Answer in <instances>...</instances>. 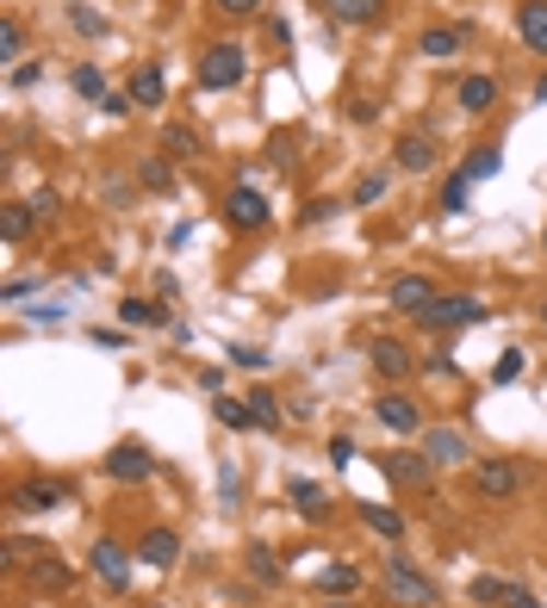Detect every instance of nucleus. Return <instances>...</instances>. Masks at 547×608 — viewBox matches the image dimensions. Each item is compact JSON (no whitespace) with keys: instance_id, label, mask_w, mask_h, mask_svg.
I'll use <instances>...</instances> for the list:
<instances>
[{"instance_id":"obj_15","label":"nucleus","mask_w":547,"mask_h":608,"mask_svg":"<svg viewBox=\"0 0 547 608\" xmlns=\"http://www.w3.org/2000/svg\"><path fill=\"white\" fill-rule=\"evenodd\" d=\"M62 496H69L62 484H38V478H25L20 491H13V510H20V515H44V510H57Z\"/></svg>"},{"instance_id":"obj_1","label":"nucleus","mask_w":547,"mask_h":608,"mask_svg":"<svg viewBox=\"0 0 547 608\" xmlns=\"http://www.w3.org/2000/svg\"><path fill=\"white\" fill-rule=\"evenodd\" d=\"M380 584H386L392 603H405V608H435V603H442V589H435L423 571L410 565L405 552H386V565H380Z\"/></svg>"},{"instance_id":"obj_29","label":"nucleus","mask_w":547,"mask_h":608,"mask_svg":"<svg viewBox=\"0 0 547 608\" xmlns=\"http://www.w3.org/2000/svg\"><path fill=\"white\" fill-rule=\"evenodd\" d=\"M69 81H75V94H81V100H94V106H106V75H100L94 62H81V69H75Z\"/></svg>"},{"instance_id":"obj_38","label":"nucleus","mask_w":547,"mask_h":608,"mask_svg":"<svg viewBox=\"0 0 547 608\" xmlns=\"http://www.w3.org/2000/svg\"><path fill=\"white\" fill-rule=\"evenodd\" d=\"M25 206L38 211V224H50V218H57V211H62V199H57V192H50V187H38V192H32V199H25Z\"/></svg>"},{"instance_id":"obj_32","label":"nucleus","mask_w":547,"mask_h":608,"mask_svg":"<svg viewBox=\"0 0 547 608\" xmlns=\"http://www.w3.org/2000/svg\"><path fill=\"white\" fill-rule=\"evenodd\" d=\"M69 25H75L81 38H106V20H100L88 0H75V7H69Z\"/></svg>"},{"instance_id":"obj_11","label":"nucleus","mask_w":547,"mask_h":608,"mask_svg":"<svg viewBox=\"0 0 547 608\" xmlns=\"http://www.w3.org/2000/svg\"><path fill=\"white\" fill-rule=\"evenodd\" d=\"M392 155H398V168H405V174H430L442 150H435V137H430V131H405L398 143H392Z\"/></svg>"},{"instance_id":"obj_43","label":"nucleus","mask_w":547,"mask_h":608,"mask_svg":"<svg viewBox=\"0 0 547 608\" xmlns=\"http://www.w3.org/2000/svg\"><path fill=\"white\" fill-rule=\"evenodd\" d=\"M25 292H38V280H7L0 285V304H20Z\"/></svg>"},{"instance_id":"obj_9","label":"nucleus","mask_w":547,"mask_h":608,"mask_svg":"<svg viewBox=\"0 0 547 608\" xmlns=\"http://www.w3.org/2000/svg\"><path fill=\"white\" fill-rule=\"evenodd\" d=\"M417 447H423L430 466H467V435H461V429H423Z\"/></svg>"},{"instance_id":"obj_5","label":"nucleus","mask_w":547,"mask_h":608,"mask_svg":"<svg viewBox=\"0 0 547 608\" xmlns=\"http://www.w3.org/2000/svg\"><path fill=\"white\" fill-rule=\"evenodd\" d=\"M106 478H118V484H150V478H156V454H150L143 441H118L113 454H106Z\"/></svg>"},{"instance_id":"obj_23","label":"nucleus","mask_w":547,"mask_h":608,"mask_svg":"<svg viewBox=\"0 0 547 608\" xmlns=\"http://www.w3.org/2000/svg\"><path fill=\"white\" fill-rule=\"evenodd\" d=\"M498 168H504V155H498V143H479V150H467V162H461V174H467L473 187H479V180H491Z\"/></svg>"},{"instance_id":"obj_16","label":"nucleus","mask_w":547,"mask_h":608,"mask_svg":"<svg viewBox=\"0 0 547 608\" xmlns=\"http://www.w3.org/2000/svg\"><path fill=\"white\" fill-rule=\"evenodd\" d=\"M516 32H523L528 50L547 57V0H523V7H516Z\"/></svg>"},{"instance_id":"obj_28","label":"nucleus","mask_w":547,"mask_h":608,"mask_svg":"<svg viewBox=\"0 0 547 608\" xmlns=\"http://www.w3.org/2000/svg\"><path fill=\"white\" fill-rule=\"evenodd\" d=\"M38 224V211L32 206H7L0 211V236H7V243H25V230Z\"/></svg>"},{"instance_id":"obj_37","label":"nucleus","mask_w":547,"mask_h":608,"mask_svg":"<svg viewBox=\"0 0 547 608\" xmlns=\"http://www.w3.org/2000/svg\"><path fill=\"white\" fill-rule=\"evenodd\" d=\"M516 379H523V354H516V348H510L504 361L491 366V385H516Z\"/></svg>"},{"instance_id":"obj_45","label":"nucleus","mask_w":547,"mask_h":608,"mask_svg":"<svg viewBox=\"0 0 547 608\" xmlns=\"http://www.w3.org/2000/svg\"><path fill=\"white\" fill-rule=\"evenodd\" d=\"M354 454H361V447H354L349 435H336V441H330V466H349Z\"/></svg>"},{"instance_id":"obj_42","label":"nucleus","mask_w":547,"mask_h":608,"mask_svg":"<svg viewBox=\"0 0 547 608\" xmlns=\"http://www.w3.org/2000/svg\"><path fill=\"white\" fill-rule=\"evenodd\" d=\"M231 366H249V373H261V366H268V354H261V348H231Z\"/></svg>"},{"instance_id":"obj_20","label":"nucleus","mask_w":547,"mask_h":608,"mask_svg":"<svg viewBox=\"0 0 547 608\" xmlns=\"http://www.w3.org/2000/svg\"><path fill=\"white\" fill-rule=\"evenodd\" d=\"M137 552H143V565L168 571V565H175V552H181V540H175V534H168V528H150V534H143V547H137Z\"/></svg>"},{"instance_id":"obj_8","label":"nucleus","mask_w":547,"mask_h":608,"mask_svg":"<svg viewBox=\"0 0 547 608\" xmlns=\"http://www.w3.org/2000/svg\"><path fill=\"white\" fill-rule=\"evenodd\" d=\"M368 361H373V373H380V379H410V373H417V354H410L405 342H392V336H373V342H368Z\"/></svg>"},{"instance_id":"obj_36","label":"nucleus","mask_w":547,"mask_h":608,"mask_svg":"<svg viewBox=\"0 0 547 608\" xmlns=\"http://www.w3.org/2000/svg\"><path fill=\"white\" fill-rule=\"evenodd\" d=\"M32 577H38V584H50V589H69V565H57V559H38V565H32Z\"/></svg>"},{"instance_id":"obj_26","label":"nucleus","mask_w":547,"mask_h":608,"mask_svg":"<svg viewBox=\"0 0 547 608\" xmlns=\"http://www.w3.org/2000/svg\"><path fill=\"white\" fill-rule=\"evenodd\" d=\"M510 596H516V584H504V577H473V603H486V608H510Z\"/></svg>"},{"instance_id":"obj_19","label":"nucleus","mask_w":547,"mask_h":608,"mask_svg":"<svg viewBox=\"0 0 547 608\" xmlns=\"http://www.w3.org/2000/svg\"><path fill=\"white\" fill-rule=\"evenodd\" d=\"M125 94H131L137 106H162V94H168V81H162V69H156V62H143V69L131 75V87H125Z\"/></svg>"},{"instance_id":"obj_34","label":"nucleus","mask_w":547,"mask_h":608,"mask_svg":"<svg viewBox=\"0 0 547 608\" xmlns=\"http://www.w3.org/2000/svg\"><path fill=\"white\" fill-rule=\"evenodd\" d=\"M0 57H25V25L20 20H0Z\"/></svg>"},{"instance_id":"obj_50","label":"nucleus","mask_w":547,"mask_h":608,"mask_svg":"<svg viewBox=\"0 0 547 608\" xmlns=\"http://www.w3.org/2000/svg\"><path fill=\"white\" fill-rule=\"evenodd\" d=\"M324 608H354V603H324Z\"/></svg>"},{"instance_id":"obj_31","label":"nucleus","mask_w":547,"mask_h":608,"mask_svg":"<svg viewBox=\"0 0 547 608\" xmlns=\"http://www.w3.org/2000/svg\"><path fill=\"white\" fill-rule=\"evenodd\" d=\"M212 417L224 422V429H255V417H249V398H218V404H212Z\"/></svg>"},{"instance_id":"obj_30","label":"nucleus","mask_w":547,"mask_h":608,"mask_svg":"<svg viewBox=\"0 0 547 608\" xmlns=\"http://www.w3.org/2000/svg\"><path fill=\"white\" fill-rule=\"evenodd\" d=\"M249 417H255V429H280V398L274 391H249Z\"/></svg>"},{"instance_id":"obj_22","label":"nucleus","mask_w":547,"mask_h":608,"mask_svg":"<svg viewBox=\"0 0 547 608\" xmlns=\"http://www.w3.org/2000/svg\"><path fill=\"white\" fill-rule=\"evenodd\" d=\"M324 7H330V20H336V25H373L386 0H324Z\"/></svg>"},{"instance_id":"obj_13","label":"nucleus","mask_w":547,"mask_h":608,"mask_svg":"<svg viewBox=\"0 0 547 608\" xmlns=\"http://www.w3.org/2000/svg\"><path fill=\"white\" fill-rule=\"evenodd\" d=\"M94 571L106 589H125L131 584V559H125V547L118 540H94Z\"/></svg>"},{"instance_id":"obj_21","label":"nucleus","mask_w":547,"mask_h":608,"mask_svg":"<svg viewBox=\"0 0 547 608\" xmlns=\"http://www.w3.org/2000/svg\"><path fill=\"white\" fill-rule=\"evenodd\" d=\"M293 510L305 515V522H324V515H330V496H324V484H312V478H293Z\"/></svg>"},{"instance_id":"obj_49","label":"nucleus","mask_w":547,"mask_h":608,"mask_svg":"<svg viewBox=\"0 0 547 608\" xmlns=\"http://www.w3.org/2000/svg\"><path fill=\"white\" fill-rule=\"evenodd\" d=\"M535 100H547V75H542V81H535Z\"/></svg>"},{"instance_id":"obj_3","label":"nucleus","mask_w":547,"mask_h":608,"mask_svg":"<svg viewBox=\"0 0 547 608\" xmlns=\"http://www.w3.org/2000/svg\"><path fill=\"white\" fill-rule=\"evenodd\" d=\"M373 417H380V429H386L392 441L423 435V410H417L410 391H380V398H373Z\"/></svg>"},{"instance_id":"obj_39","label":"nucleus","mask_w":547,"mask_h":608,"mask_svg":"<svg viewBox=\"0 0 547 608\" xmlns=\"http://www.w3.org/2000/svg\"><path fill=\"white\" fill-rule=\"evenodd\" d=\"M162 143H168L175 155H194V150H199V137L187 131V125H168V137H162Z\"/></svg>"},{"instance_id":"obj_33","label":"nucleus","mask_w":547,"mask_h":608,"mask_svg":"<svg viewBox=\"0 0 547 608\" xmlns=\"http://www.w3.org/2000/svg\"><path fill=\"white\" fill-rule=\"evenodd\" d=\"M467 192H473V180H467V174H454L449 187H442V211H449V218H461V211H467Z\"/></svg>"},{"instance_id":"obj_46","label":"nucleus","mask_w":547,"mask_h":608,"mask_svg":"<svg viewBox=\"0 0 547 608\" xmlns=\"http://www.w3.org/2000/svg\"><path fill=\"white\" fill-rule=\"evenodd\" d=\"M218 491H224V503H236V466H218Z\"/></svg>"},{"instance_id":"obj_24","label":"nucleus","mask_w":547,"mask_h":608,"mask_svg":"<svg viewBox=\"0 0 547 608\" xmlns=\"http://www.w3.org/2000/svg\"><path fill=\"white\" fill-rule=\"evenodd\" d=\"M317 589H324V596H354V589H361V571L354 565H324L317 571Z\"/></svg>"},{"instance_id":"obj_27","label":"nucleus","mask_w":547,"mask_h":608,"mask_svg":"<svg viewBox=\"0 0 547 608\" xmlns=\"http://www.w3.org/2000/svg\"><path fill=\"white\" fill-rule=\"evenodd\" d=\"M137 180H143L150 192H168V187H175V168H168L162 155H143V162H137Z\"/></svg>"},{"instance_id":"obj_4","label":"nucleus","mask_w":547,"mask_h":608,"mask_svg":"<svg viewBox=\"0 0 547 608\" xmlns=\"http://www.w3.org/2000/svg\"><path fill=\"white\" fill-rule=\"evenodd\" d=\"M417 324H423V329H435V336H442V329H467V324H486V304H479V299H467V292H454V299H435V304H423V311H417Z\"/></svg>"},{"instance_id":"obj_35","label":"nucleus","mask_w":547,"mask_h":608,"mask_svg":"<svg viewBox=\"0 0 547 608\" xmlns=\"http://www.w3.org/2000/svg\"><path fill=\"white\" fill-rule=\"evenodd\" d=\"M249 571L261 577V584H280V565H274V552H268V547H249Z\"/></svg>"},{"instance_id":"obj_40","label":"nucleus","mask_w":547,"mask_h":608,"mask_svg":"<svg viewBox=\"0 0 547 608\" xmlns=\"http://www.w3.org/2000/svg\"><path fill=\"white\" fill-rule=\"evenodd\" d=\"M380 192H386V174H368V180H361V187H354V206H373V199H380Z\"/></svg>"},{"instance_id":"obj_6","label":"nucleus","mask_w":547,"mask_h":608,"mask_svg":"<svg viewBox=\"0 0 547 608\" xmlns=\"http://www.w3.org/2000/svg\"><path fill=\"white\" fill-rule=\"evenodd\" d=\"M523 484H528V472L510 466V459H479V466H473V491L479 496H516Z\"/></svg>"},{"instance_id":"obj_17","label":"nucleus","mask_w":547,"mask_h":608,"mask_svg":"<svg viewBox=\"0 0 547 608\" xmlns=\"http://www.w3.org/2000/svg\"><path fill=\"white\" fill-rule=\"evenodd\" d=\"M118 324L125 329H162L168 324V311L156 299H118Z\"/></svg>"},{"instance_id":"obj_14","label":"nucleus","mask_w":547,"mask_h":608,"mask_svg":"<svg viewBox=\"0 0 547 608\" xmlns=\"http://www.w3.org/2000/svg\"><path fill=\"white\" fill-rule=\"evenodd\" d=\"M454 106H461L467 118L491 113V106H498V81H491V75H467L461 87H454Z\"/></svg>"},{"instance_id":"obj_25","label":"nucleus","mask_w":547,"mask_h":608,"mask_svg":"<svg viewBox=\"0 0 547 608\" xmlns=\"http://www.w3.org/2000/svg\"><path fill=\"white\" fill-rule=\"evenodd\" d=\"M454 50H461V32H442V25H435V32H423V38H417V57H430V62H449Z\"/></svg>"},{"instance_id":"obj_44","label":"nucleus","mask_w":547,"mask_h":608,"mask_svg":"<svg viewBox=\"0 0 547 608\" xmlns=\"http://www.w3.org/2000/svg\"><path fill=\"white\" fill-rule=\"evenodd\" d=\"M44 81V62H20V69H13V87H38Z\"/></svg>"},{"instance_id":"obj_41","label":"nucleus","mask_w":547,"mask_h":608,"mask_svg":"<svg viewBox=\"0 0 547 608\" xmlns=\"http://www.w3.org/2000/svg\"><path fill=\"white\" fill-rule=\"evenodd\" d=\"M218 13H231V20H249V13H261V0H212Z\"/></svg>"},{"instance_id":"obj_18","label":"nucleus","mask_w":547,"mask_h":608,"mask_svg":"<svg viewBox=\"0 0 547 608\" xmlns=\"http://www.w3.org/2000/svg\"><path fill=\"white\" fill-rule=\"evenodd\" d=\"M354 515H361V522H368L380 540H405V515L386 510V503H354Z\"/></svg>"},{"instance_id":"obj_7","label":"nucleus","mask_w":547,"mask_h":608,"mask_svg":"<svg viewBox=\"0 0 547 608\" xmlns=\"http://www.w3.org/2000/svg\"><path fill=\"white\" fill-rule=\"evenodd\" d=\"M380 472H386L392 484H398V491H423L435 466L423 459V447H417V454H405V447H392V454H380Z\"/></svg>"},{"instance_id":"obj_2","label":"nucleus","mask_w":547,"mask_h":608,"mask_svg":"<svg viewBox=\"0 0 547 608\" xmlns=\"http://www.w3.org/2000/svg\"><path fill=\"white\" fill-rule=\"evenodd\" d=\"M243 75H249V50H243V44H212V50L199 57V87H212V94L243 87Z\"/></svg>"},{"instance_id":"obj_51","label":"nucleus","mask_w":547,"mask_h":608,"mask_svg":"<svg viewBox=\"0 0 547 608\" xmlns=\"http://www.w3.org/2000/svg\"><path fill=\"white\" fill-rule=\"evenodd\" d=\"M542 324H547V299H542Z\"/></svg>"},{"instance_id":"obj_47","label":"nucleus","mask_w":547,"mask_h":608,"mask_svg":"<svg viewBox=\"0 0 547 608\" xmlns=\"http://www.w3.org/2000/svg\"><path fill=\"white\" fill-rule=\"evenodd\" d=\"M131 106H137L131 94H106V113H113V118H125V113H131Z\"/></svg>"},{"instance_id":"obj_10","label":"nucleus","mask_w":547,"mask_h":608,"mask_svg":"<svg viewBox=\"0 0 547 608\" xmlns=\"http://www.w3.org/2000/svg\"><path fill=\"white\" fill-rule=\"evenodd\" d=\"M386 304L392 311H405V317H417L423 304H435V285L423 280V273H398V280L386 285Z\"/></svg>"},{"instance_id":"obj_12","label":"nucleus","mask_w":547,"mask_h":608,"mask_svg":"<svg viewBox=\"0 0 547 608\" xmlns=\"http://www.w3.org/2000/svg\"><path fill=\"white\" fill-rule=\"evenodd\" d=\"M224 218H231L236 230H261L274 211H268V199H261L255 187H231V199H224Z\"/></svg>"},{"instance_id":"obj_48","label":"nucleus","mask_w":547,"mask_h":608,"mask_svg":"<svg viewBox=\"0 0 547 608\" xmlns=\"http://www.w3.org/2000/svg\"><path fill=\"white\" fill-rule=\"evenodd\" d=\"M510 608H542V603H535V596H528V589H516V596H510Z\"/></svg>"}]
</instances>
